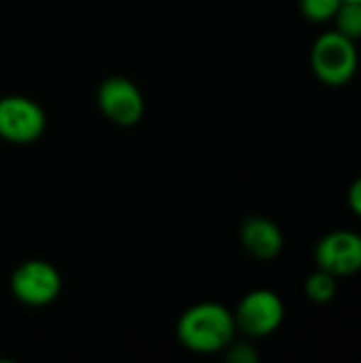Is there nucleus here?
Returning a JSON list of instances; mask_svg holds the SVG:
<instances>
[{
	"mask_svg": "<svg viewBox=\"0 0 361 363\" xmlns=\"http://www.w3.org/2000/svg\"><path fill=\"white\" fill-rule=\"evenodd\" d=\"M236 323L234 313L217 302H200L189 306L179 323L177 338L179 342L198 355L223 353V349L234 340Z\"/></svg>",
	"mask_w": 361,
	"mask_h": 363,
	"instance_id": "obj_1",
	"label": "nucleus"
},
{
	"mask_svg": "<svg viewBox=\"0 0 361 363\" xmlns=\"http://www.w3.org/2000/svg\"><path fill=\"white\" fill-rule=\"evenodd\" d=\"M357 62L360 57L355 40L347 38L338 30L321 34L311 49L313 74L330 87L349 83L355 77Z\"/></svg>",
	"mask_w": 361,
	"mask_h": 363,
	"instance_id": "obj_2",
	"label": "nucleus"
},
{
	"mask_svg": "<svg viewBox=\"0 0 361 363\" xmlns=\"http://www.w3.org/2000/svg\"><path fill=\"white\" fill-rule=\"evenodd\" d=\"M47 115L43 106L28 96L0 98V138L13 145H30L43 136Z\"/></svg>",
	"mask_w": 361,
	"mask_h": 363,
	"instance_id": "obj_3",
	"label": "nucleus"
},
{
	"mask_svg": "<svg viewBox=\"0 0 361 363\" xmlns=\"http://www.w3.org/2000/svg\"><path fill=\"white\" fill-rule=\"evenodd\" d=\"M62 277L57 268L45 259H28L11 274V294L26 306H47L57 300Z\"/></svg>",
	"mask_w": 361,
	"mask_h": 363,
	"instance_id": "obj_4",
	"label": "nucleus"
},
{
	"mask_svg": "<svg viewBox=\"0 0 361 363\" xmlns=\"http://www.w3.org/2000/svg\"><path fill=\"white\" fill-rule=\"evenodd\" d=\"M285 319L283 300L270 289L249 291L234 311L236 330L249 338H266L274 334Z\"/></svg>",
	"mask_w": 361,
	"mask_h": 363,
	"instance_id": "obj_5",
	"label": "nucleus"
},
{
	"mask_svg": "<svg viewBox=\"0 0 361 363\" xmlns=\"http://www.w3.org/2000/svg\"><path fill=\"white\" fill-rule=\"evenodd\" d=\"M98 108L115 125L132 128L145 115V98L140 87L132 79L115 74L100 83Z\"/></svg>",
	"mask_w": 361,
	"mask_h": 363,
	"instance_id": "obj_6",
	"label": "nucleus"
},
{
	"mask_svg": "<svg viewBox=\"0 0 361 363\" xmlns=\"http://www.w3.org/2000/svg\"><path fill=\"white\" fill-rule=\"evenodd\" d=\"M315 264L336 279L357 274L361 270V236L349 230L326 234L315 247Z\"/></svg>",
	"mask_w": 361,
	"mask_h": 363,
	"instance_id": "obj_7",
	"label": "nucleus"
},
{
	"mask_svg": "<svg viewBox=\"0 0 361 363\" xmlns=\"http://www.w3.org/2000/svg\"><path fill=\"white\" fill-rule=\"evenodd\" d=\"M283 232L268 217H247L240 225V245L255 259L268 262L283 251Z\"/></svg>",
	"mask_w": 361,
	"mask_h": 363,
	"instance_id": "obj_8",
	"label": "nucleus"
},
{
	"mask_svg": "<svg viewBox=\"0 0 361 363\" xmlns=\"http://www.w3.org/2000/svg\"><path fill=\"white\" fill-rule=\"evenodd\" d=\"M336 277H332L330 272L326 270H315L313 274H309L306 283H304V291H306V298L315 304H328L334 300L336 296Z\"/></svg>",
	"mask_w": 361,
	"mask_h": 363,
	"instance_id": "obj_9",
	"label": "nucleus"
},
{
	"mask_svg": "<svg viewBox=\"0 0 361 363\" xmlns=\"http://www.w3.org/2000/svg\"><path fill=\"white\" fill-rule=\"evenodd\" d=\"M334 21H336V30L347 38L351 40L361 38V2L343 0V4L334 15Z\"/></svg>",
	"mask_w": 361,
	"mask_h": 363,
	"instance_id": "obj_10",
	"label": "nucleus"
},
{
	"mask_svg": "<svg viewBox=\"0 0 361 363\" xmlns=\"http://www.w3.org/2000/svg\"><path fill=\"white\" fill-rule=\"evenodd\" d=\"M340 4L343 0H300V11L306 19L321 23L334 19Z\"/></svg>",
	"mask_w": 361,
	"mask_h": 363,
	"instance_id": "obj_11",
	"label": "nucleus"
},
{
	"mask_svg": "<svg viewBox=\"0 0 361 363\" xmlns=\"http://www.w3.org/2000/svg\"><path fill=\"white\" fill-rule=\"evenodd\" d=\"M226 359L232 363H257L260 362V353L255 351V347L247 340H232L226 349Z\"/></svg>",
	"mask_w": 361,
	"mask_h": 363,
	"instance_id": "obj_12",
	"label": "nucleus"
},
{
	"mask_svg": "<svg viewBox=\"0 0 361 363\" xmlns=\"http://www.w3.org/2000/svg\"><path fill=\"white\" fill-rule=\"evenodd\" d=\"M349 206L357 217H361V177H357L349 187Z\"/></svg>",
	"mask_w": 361,
	"mask_h": 363,
	"instance_id": "obj_13",
	"label": "nucleus"
},
{
	"mask_svg": "<svg viewBox=\"0 0 361 363\" xmlns=\"http://www.w3.org/2000/svg\"><path fill=\"white\" fill-rule=\"evenodd\" d=\"M351 2H361V0H351Z\"/></svg>",
	"mask_w": 361,
	"mask_h": 363,
	"instance_id": "obj_14",
	"label": "nucleus"
}]
</instances>
